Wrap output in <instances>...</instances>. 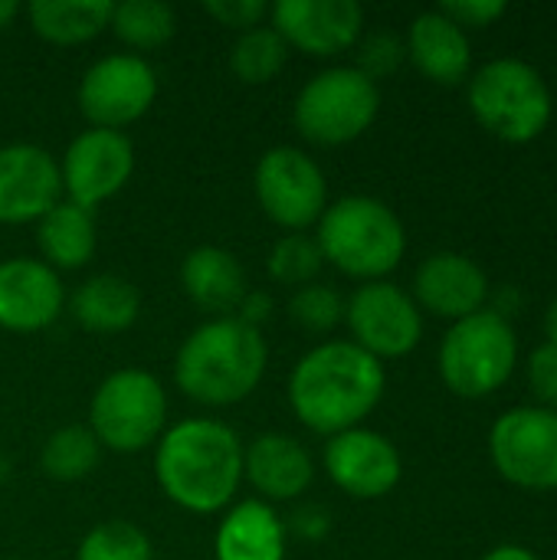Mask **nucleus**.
I'll use <instances>...</instances> for the list:
<instances>
[{"mask_svg": "<svg viewBox=\"0 0 557 560\" xmlns=\"http://www.w3.org/2000/svg\"><path fill=\"white\" fill-rule=\"evenodd\" d=\"M387 377L378 358L355 341H328L312 348L289 377V404L295 417L325 436L355 430L384 397Z\"/></svg>", "mask_w": 557, "mask_h": 560, "instance_id": "nucleus-1", "label": "nucleus"}, {"mask_svg": "<svg viewBox=\"0 0 557 560\" xmlns=\"http://www.w3.org/2000/svg\"><path fill=\"white\" fill-rule=\"evenodd\" d=\"M161 492L194 515L227 509L243 479V446L217 420H184L161 436L154 456Z\"/></svg>", "mask_w": 557, "mask_h": 560, "instance_id": "nucleus-2", "label": "nucleus"}, {"mask_svg": "<svg viewBox=\"0 0 557 560\" xmlns=\"http://www.w3.org/2000/svg\"><path fill=\"white\" fill-rule=\"evenodd\" d=\"M266 341L240 318H213L200 325L177 351V387L207 407H230L246 400L266 374Z\"/></svg>", "mask_w": 557, "mask_h": 560, "instance_id": "nucleus-3", "label": "nucleus"}, {"mask_svg": "<svg viewBox=\"0 0 557 560\" xmlns=\"http://www.w3.org/2000/svg\"><path fill=\"white\" fill-rule=\"evenodd\" d=\"M315 243L325 262L364 282H378L394 272L407 253L401 217L384 200L364 194H351L325 207Z\"/></svg>", "mask_w": 557, "mask_h": 560, "instance_id": "nucleus-4", "label": "nucleus"}, {"mask_svg": "<svg viewBox=\"0 0 557 560\" xmlns=\"http://www.w3.org/2000/svg\"><path fill=\"white\" fill-rule=\"evenodd\" d=\"M469 108L476 121L499 141L529 144L548 128L555 102L545 75L532 62L499 56L473 72Z\"/></svg>", "mask_w": 557, "mask_h": 560, "instance_id": "nucleus-5", "label": "nucleus"}, {"mask_svg": "<svg viewBox=\"0 0 557 560\" xmlns=\"http://www.w3.org/2000/svg\"><path fill=\"white\" fill-rule=\"evenodd\" d=\"M519 335L509 318L483 308L450 325L440 345V377L466 400L496 394L515 371Z\"/></svg>", "mask_w": 557, "mask_h": 560, "instance_id": "nucleus-6", "label": "nucleus"}, {"mask_svg": "<svg viewBox=\"0 0 557 560\" xmlns=\"http://www.w3.org/2000/svg\"><path fill=\"white\" fill-rule=\"evenodd\" d=\"M381 112L378 82L355 66H332L312 75L292 108V121L312 144H348L361 138Z\"/></svg>", "mask_w": 557, "mask_h": 560, "instance_id": "nucleus-7", "label": "nucleus"}, {"mask_svg": "<svg viewBox=\"0 0 557 560\" xmlns=\"http://www.w3.org/2000/svg\"><path fill=\"white\" fill-rule=\"evenodd\" d=\"M167 397L154 374L125 368L108 374L89 407V430L112 453H138L164 436Z\"/></svg>", "mask_w": 557, "mask_h": 560, "instance_id": "nucleus-8", "label": "nucleus"}, {"mask_svg": "<svg viewBox=\"0 0 557 560\" xmlns=\"http://www.w3.org/2000/svg\"><path fill=\"white\" fill-rule=\"evenodd\" d=\"M489 456L519 489H557V410L538 404L506 410L489 430Z\"/></svg>", "mask_w": 557, "mask_h": 560, "instance_id": "nucleus-9", "label": "nucleus"}, {"mask_svg": "<svg viewBox=\"0 0 557 560\" xmlns=\"http://www.w3.org/2000/svg\"><path fill=\"white\" fill-rule=\"evenodd\" d=\"M253 187L263 213L289 233L309 230L328 207V184L322 167L305 151L289 144H279L259 158Z\"/></svg>", "mask_w": 557, "mask_h": 560, "instance_id": "nucleus-10", "label": "nucleus"}, {"mask_svg": "<svg viewBox=\"0 0 557 560\" xmlns=\"http://www.w3.org/2000/svg\"><path fill=\"white\" fill-rule=\"evenodd\" d=\"M351 338L371 358H404L423 338L420 305L394 282H364L345 305Z\"/></svg>", "mask_w": 557, "mask_h": 560, "instance_id": "nucleus-11", "label": "nucleus"}, {"mask_svg": "<svg viewBox=\"0 0 557 560\" xmlns=\"http://www.w3.org/2000/svg\"><path fill=\"white\" fill-rule=\"evenodd\" d=\"M158 95V75L148 59L135 52H115L89 66L79 85V108L92 128L118 131L138 121Z\"/></svg>", "mask_w": 557, "mask_h": 560, "instance_id": "nucleus-12", "label": "nucleus"}, {"mask_svg": "<svg viewBox=\"0 0 557 560\" xmlns=\"http://www.w3.org/2000/svg\"><path fill=\"white\" fill-rule=\"evenodd\" d=\"M135 171V148L121 131L108 128H89L62 154L59 174L62 190L72 203L92 210L115 197Z\"/></svg>", "mask_w": 557, "mask_h": 560, "instance_id": "nucleus-13", "label": "nucleus"}, {"mask_svg": "<svg viewBox=\"0 0 557 560\" xmlns=\"http://www.w3.org/2000/svg\"><path fill=\"white\" fill-rule=\"evenodd\" d=\"M272 30L299 52L338 56L361 39L364 10L358 0H279Z\"/></svg>", "mask_w": 557, "mask_h": 560, "instance_id": "nucleus-14", "label": "nucleus"}, {"mask_svg": "<svg viewBox=\"0 0 557 560\" xmlns=\"http://www.w3.org/2000/svg\"><path fill=\"white\" fill-rule=\"evenodd\" d=\"M325 472L351 499H381L401 482L397 446L364 427L345 430L325 446Z\"/></svg>", "mask_w": 557, "mask_h": 560, "instance_id": "nucleus-15", "label": "nucleus"}, {"mask_svg": "<svg viewBox=\"0 0 557 560\" xmlns=\"http://www.w3.org/2000/svg\"><path fill=\"white\" fill-rule=\"evenodd\" d=\"M62 194V174L49 151L36 144L0 148V223L20 226L46 217Z\"/></svg>", "mask_w": 557, "mask_h": 560, "instance_id": "nucleus-16", "label": "nucleus"}, {"mask_svg": "<svg viewBox=\"0 0 557 560\" xmlns=\"http://www.w3.org/2000/svg\"><path fill=\"white\" fill-rule=\"evenodd\" d=\"M489 292V276L463 253H433L414 276V302L450 322L483 312Z\"/></svg>", "mask_w": 557, "mask_h": 560, "instance_id": "nucleus-17", "label": "nucleus"}, {"mask_svg": "<svg viewBox=\"0 0 557 560\" xmlns=\"http://www.w3.org/2000/svg\"><path fill=\"white\" fill-rule=\"evenodd\" d=\"M62 312V282L56 269L39 259L0 262V328L7 331H43Z\"/></svg>", "mask_w": 557, "mask_h": 560, "instance_id": "nucleus-18", "label": "nucleus"}, {"mask_svg": "<svg viewBox=\"0 0 557 560\" xmlns=\"http://www.w3.org/2000/svg\"><path fill=\"white\" fill-rule=\"evenodd\" d=\"M243 476L259 495L272 502H292L312 486L315 466L299 440L286 433H266L243 450Z\"/></svg>", "mask_w": 557, "mask_h": 560, "instance_id": "nucleus-19", "label": "nucleus"}, {"mask_svg": "<svg viewBox=\"0 0 557 560\" xmlns=\"http://www.w3.org/2000/svg\"><path fill=\"white\" fill-rule=\"evenodd\" d=\"M404 46L414 66L440 85H456L469 75V66H473L469 36L440 10H427L414 16Z\"/></svg>", "mask_w": 557, "mask_h": 560, "instance_id": "nucleus-20", "label": "nucleus"}, {"mask_svg": "<svg viewBox=\"0 0 557 560\" xmlns=\"http://www.w3.org/2000/svg\"><path fill=\"white\" fill-rule=\"evenodd\" d=\"M181 285L184 292L210 315H230L246 299V272L230 249L220 246H197L181 262Z\"/></svg>", "mask_w": 557, "mask_h": 560, "instance_id": "nucleus-21", "label": "nucleus"}, {"mask_svg": "<svg viewBox=\"0 0 557 560\" xmlns=\"http://www.w3.org/2000/svg\"><path fill=\"white\" fill-rule=\"evenodd\" d=\"M213 551L217 560H286V528L266 502L250 499L220 522Z\"/></svg>", "mask_w": 557, "mask_h": 560, "instance_id": "nucleus-22", "label": "nucleus"}, {"mask_svg": "<svg viewBox=\"0 0 557 560\" xmlns=\"http://www.w3.org/2000/svg\"><path fill=\"white\" fill-rule=\"evenodd\" d=\"M141 308L138 289L121 276H92L72 295V318L98 335H115L135 325Z\"/></svg>", "mask_w": 557, "mask_h": 560, "instance_id": "nucleus-23", "label": "nucleus"}, {"mask_svg": "<svg viewBox=\"0 0 557 560\" xmlns=\"http://www.w3.org/2000/svg\"><path fill=\"white\" fill-rule=\"evenodd\" d=\"M36 243L49 269H79L95 253V220L92 210L59 200L46 217H39Z\"/></svg>", "mask_w": 557, "mask_h": 560, "instance_id": "nucleus-24", "label": "nucleus"}, {"mask_svg": "<svg viewBox=\"0 0 557 560\" xmlns=\"http://www.w3.org/2000/svg\"><path fill=\"white\" fill-rule=\"evenodd\" d=\"M112 0H36L26 16L46 43L79 46L95 39L112 23Z\"/></svg>", "mask_w": 557, "mask_h": 560, "instance_id": "nucleus-25", "label": "nucleus"}, {"mask_svg": "<svg viewBox=\"0 0 557 560\" xmlns=\"http://www.w3.org/2000/svg\"><path fill=\"white\" fill-rule=\"evenodd\" d=\"M108 26L131 49H158L174 36L177 16L174 7L164 0H125L115 3Z\"/></svg>", "mask_w": 557, "mask_h": 560, "instance_id": "nucleus-26", "label": "nucleus"}, {"mask_svg": "<svg viewBox=\"0 0 557 560\" xmlns=\"http://www.w3.org/2000/svg\"><path fill=\"white\" fill-rule=\"evenodd\" d=\"M289 59V43L272 26H253L236 36L230 49V72L246 85L272 82Z\"/></svg>", "mask_w": 557, "mask_h": 560, "instance_id": "nucleus-27", "label": "nucleus"}, {"mask_svg": "<svg viewBox=\"0 0 557 560\" xmlns=\"http://www.w3.org/2000/svg\"><path fill=\"white\" fill-rule=\"evenodd\" d=\"M102 456V443L89 427H62L43 446V472L56 482H79L85 479Z\"/></svg>", "mask_w": 557, "mask_h": 560, "instance_id": "nucleus-28", "label": "nucleus"}, {"mask_svg": "<svg viewBox=\"0 0 557 560\" xmlns=\"http://www.w3.org/2000/svg\"><path fill=\"white\" fill-rule=\"evenodd\" d=\"M269 276L279 282V285H292V289H302V285H312L325 266V256L315 243V236L309 233H289L282 236L272 253H269Z\"/></svg>", "mask_w": 557, "mask_h": 560, "instance_id": "nucleus-29", "label": "nucleus"}, {"mask_svg": "<svg viewBox=\"0 0 557 560\" xmlns=\"http://www.w3.org/2000/svg\"><path fill=\"white\" fill-rule=\"evenodd\" d=\"M76 560H151V541L131 522H102L82 538Z\"/></svg>", "mask_w": 557, "mask_h": 560, "instance_id": "nucleus-30", "label": "nucleus"}, {"mask_svg": "<svg viewBox=\"0 0 557 560\" xmlns=\"http://www.w3.org/2000/svg\"><path fill=\"white\" fill-rule=\"evenodd\" d=\"M289 315L305 331L322 335V331H332L345 318V302L332 285L312 282V285L295 289V295L289 299Z\"/></svg>", "mask_w": 557, "mask_h": 560, "instance_id": "nucleus-31", "label": "nucleus"}, {"mask_svg": "<svg viewBox=\"0 0 557 560\" xmlns=\"http://www.w3.org/2000/svg\"><path fill=\"white\" fill-rule=\"evenodd\" d=\"M404 56H407V46L394 33H371L361 43V49H358V66L355 69L364 72L371 82H378V79L397 72V66L404 62Z\"/></svg>", "mask_w": 557, "mask_h": 560, "instance_id": "nucleus-32", "label": "nucleus"}, {"mask_svg": "<svg viewBox=\"0 0 557 560\" xmlns=\"http://www.w3.org/2000/svg\"><path fill=\"white\" fill-rule=\"evenodd\" d=\"M529 387L538 397V407L557 410V348L538 345L529 358Z\"/></svg>", "mask_w": 557, "mask_h": 560, "instance_id": "nucleus-33", "label": "nucleus"}, {"mask_svg": "<svg viewBox=\"0 0 557 560\" xmlns=\"http://www.w3.org/2000/svg\"><path fill=\"white\" fill-rule=\"evenodd\" d=\"M204 13L223 23L227 30L246 33L253 26H263V16L269 13V7L263 0H207Z\"/></svg>", "mask_w": 557, "mask_h": 560, "instance_id": "nucleus-34", "label": "nucleus"}, {"mask_svg": "<svg viewBox=\"0 0 557 560\" xmlns=\"http://www.w3.org/2000/svg\"><path fill=\"white\" fill-rule=\"evenodd\" d=\"M437 10L446 13L463 30H483V26H492L496 20H502L509 3L506 0H446Z\"/></svg>", "mask_w": 557, "mask_h": 560, "instance_id": "nucleus-35", "label": "nucleus"}, {"mask_svg": "<svg viewBox=\"0 0 557 560\" xmlns=\"http://www.w3.org/2000/svg\"><path fill=\"white\" fill-rule=\"evenodd\" d=\"M240 315V322L243 325H250V328H256L259 331V325L269 318V312H272V299L269 295H263V292H246V299L240 302V308H236Z\"/></svg>", "mask_w": 557, "mask_h": 560, "instance_id": "nucleus-36", "label": "nucleus"}, {"mask_svg": "<svg viewBox=\"0 0 557 560\" xmlns=\"http://www.w3.org/2000/svg\"><path fill=\"white\" fill-rule=\"evenodd\" d=\"M483 560H542L535 551H529L525 545H499L492 548Z\"/></svg>", "mask_w": 557, "mask_h": 560, "instance_id": "nucleus-37", "label": "nucleus"}, {"mask_svg": "<svg viewBox=\"0 0 557 560\" xmlns=\"http://www.w3.org/2000/svg\"><path fill=\"white\" fill-rule=\"evenodd\" d=\"M545 338H548V345L557 348V299L548 305V312H545Z\"/></svg>", "mask_w": 557, "mask_h": 560, "instance_id": "nucleus-38", "label": "nucleus"}, {"mask_svg": "<svg viewBox=\"0 0 557 560\" xmlns=\"http://www.w3.org/2000/svg\"><path fill=\"white\" fill-rule=\"evenodd\" d=\"M16 13H20V3L16 0H0V30H7Z\"/></svg>", "mask_w": 557, "mask_h": 560, "instance_id": "nucleus-39", "label": "nucleus"}]
</instances>
